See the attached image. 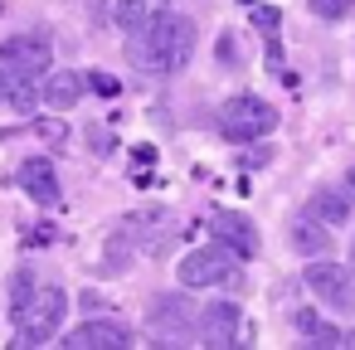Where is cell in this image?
<instances>
[{"label": "cell", "instance_id": "1", "mask_svg": "<svg viewBox=\"0 0 355 350\" xmlns=\"http://www.w3.org/2000/svg\"><path fill=\"white\" fill-rule=\"evenodd\" d=\"M190 49H195V25L175 10H151L146 25H137L127 35V59L151 78L180 73L190 64Z\"/></svg>", "mask_w": 355, "mask_h": 350}, {"label": "cell", "instance_id": "2", "mask_svg": "<svg viewBox=\"0 0 355 350\" xmlns=\"http://www.w3.org/2000/svg\"><path fill=\"white\" fill-rule=\"evenodd\" d=\"M10 316H15V326H20L15 345H44V340H54V331H64L69 297H64V287H35L30 301L15 306Z\"/></svg>", "mask_w": 355, "mask_h": 350}, {"label": "cell", "instance_id": "3", "mask_svg": "<svg viewBox=\"0 0 355 350\" xmlns=\"http://www.w3.org/2000/svg\"><path fill=\"white\" fill-rule=\"evenodd\" d=\"M175 277H180V287H190V292H200V287H229V282L239 287V282H243V258H239L234 248H224V243L195 248V253L180 258Z\"/></svg>", "mask_w": 355, "mask_h": 350}, {"label": "cell", "instance_id": "4", "mask_svg": "<svg viewBox=\"0 0 355 350\" xmlns=\"http://www.w3.org/2000/svg\"><path fill=\"white\" fill-rule=\"evenodd\" d=\"M277 127V112H272V103H263V98H253V93H234L224 107H219V137H229V141H263L268 132Z\"/></svg>", "mask_w": 355, "mask_h": 350}, {"label": "cell", "instance_id": "5", "mask_svg": "<svg viewBox=\"0 0 355 350\" xmlns=\"http://www.w3.org/2000/svg\"><path fill=\"white\" fill-rule=\"evenodd\" d=\"M54 59V44L44 30H25V35H10V40H0V69H15V73H30L40 78Z\"/></svg>", "mask_w": 355, "mask_h": 350}, {"label": "cell", "instance_id": "6", "mask_svg": "<svg viewBox=\"0 0 355 350\" xmlns=\"http://www.w3.org/2000/svg\"><path fill=\"white\" fill-rule=\"evenodd\" d=\"M306 292H316V301H326L336 311H355V277L340 263H311L306 268Z\"/></svg>", "mask_w": 355, "mask_h": 350}, {"label": "cell", "instance_id": "7", "mask_svg": "<svg viewBox=\"0 0 355 350\" xmlns=\"http://www.w3.org/2000/svg\"><path fill=\"white\" fill-rule=\"evenodd\" d=\"M64 345H69V350H107V345L127 350V345H137V335H132L122 321H83V326H73V331L64 335Z\"/></svg>", "mask_w": 355, "mask_h": 350}, {"label": "cell", "instance_id": "8", "mask_svg": "<svg viewBox=\"0 0 355 350\" xmlns=\"http://www.w3.org/2000/svg\"><path fill=\"white\" fill-rule=\"evenodd\" d=\"M239 331H243V311L234 301H209L200 311V340L205 345H234Z\"/></svg>", "mask_w": 355, "mask_h": 350}, {"label": "cell", "instance_id": "9", "mask_svg": "<svg viewBox=\"0 0 355 350\" xmlns=\"http://www.w3.org/2000/svg\"><path fill=\"white\" fill-rule=\"evenodd\" d=\"M209 234H214L224 248H234L239 258H258V229H253L243 214H214V219H209Z\"/></svg>", "mask_w": 355, "mask_h": 350}, {"label": "cell", "instance_id": "10", "mask_svg": "<svg viewBox=\"0 0 355 350\" xmlns=\"http://www.w3.org/2000/svg\"><path fill=\"white\" fill-rule=\"evenodd\" d=\"M20 190H25L35 204L54 209V204H59V175H54V166H49V161H25V166H20Z\"/></svg>", "mask_w": 355, "mask_h": 350}, {"label": "cell", "instance_id": "11", "mask_svg": "<svg viewBox=\"0 0 355 350\" xmlns=\"http://www.w3.org/2000/svg\"><path fill=\"white\" fill-rule=\"evenodd\" d=\"M0 103L15 107V112H35L44 103V88H35L30 73H15V69H0Z\"/></svg>", "mask_w": 355, "mask_h": 350}, {"label": "cell", "instance_id": "12", "mask_svg": "<svg viewBox=\"0 0 355 350\" xmlns=\"http://www.w3.org/2000/svg\"><path fill=\"white\" fill-rule=\"evenodd\" d=\"M306 209L336 229V224H345V219L355 214V200H350V190H345V185H326V190H316V195L306 200Z\"/></svg>", "mask_w": 355, "mask_h": 350}, {"label": "cell", "instance_id": "13", "mask_svg": "<svg viewBox=\"0 0 355 350\" xmlns=\"http://www.w3.org/2000/svg\"><path fill=\"white\" fill-rule=\"evenodd\" d=\"M88 88H93V78H88V73H54V78L44 83V103L64 112V107H78Z\"/></svg>", "mask_w": 355, "mask_h": 350}, {"label": "cell", "instance_id": "14", "mask_svg": "<svg viewBox=\"0 0 355 350\" xmlns=\"http://www.w3.org/2000/svg\"><path fill=\"white\" fill-rule=\"evenodd\" d=\"M326 229H331V224L306 209L302 219H292V243H297L302 253H331V234H326Z\"/></svg>", "mask_w": 355, "mask_h": 350}, {"label": "cell", "instance_id": "15", "mask_svg": "<svg viewBox=\"0 0 355 350\" xmlns=\"http://www.w3.org/2000/svg\"><path fill=\"white\" fill-rule=\"evenodd\" d=\"M297 331L306 345H355V331H340V326H321L311 311H297Z\"/></svg>", "mask_w": 355, "mask_h": 350}, {"label": "cell", "instance_id": "16", "mask_svg": "<svg viewBox=\"0 0 355 350\" xmlns=\"http://www.w3.org/2000/svg\"><path fill=\"white\" fill-rule=\"evenodd\" d=\"M161 6V0H117V6H112V20H117V30L122 35H132L137 25H146V15Z\"/></svg>", "mask_w": 355, "mask_h": 350}, {"label": "cell", "instance_id": "17", "mask_svg": "<svg viewBox=\"0 0 355 350\" xmlns=\"http://www.w3.org/2000/svg\"><path fill=\"white\" fill-rule=\"evenodd\" d=\"M306 10L316 20H340L345 10H355V0H306Z\"/></svg>", "mask_w": 355, "mask_h": 350}, {"label": "cell", "instance_id": "18", "mask_svg": "<svg viewBox=\"0 0 355 350\" xmlns=\"http://www.w3.org/2000/svg\"><path fill=\"white\" fill-rule=\"evenodd\" d=\"M253 25H258V35H263V40H272V44H277V25H282V15H277V10H253Z\"/></svg>", "mask_w": 355, "mask_h": 350}, {"label": "cell", "instance_id": "19", "mask_svg": "<svg viewBox=\"0 0 355 350\" xmlns=\"http://www.w3.org/2000/svg\"><path fill=\"white\" fill-rule=\"evenodd\" d=\"M35 132H40L54 151H59V146H69V127H64V122H35Z\"/></svg>", "mask_w": 355, "mask_h": 350}, {"label": "cell", "instance_id": "20", "mask_svg": "<svg viewBox=\"0 0 355 350\" xmlns=\"http://www.w3.org/2000/svg\"><path fill=\"white\" fill-rule=\"evenodd\" d=\"M10 287H15V292H10V311H15V306H25V301H30L35 282H30V272H15V282H10Z\"/></svg>", "mask_w": 355, "mask_h": 350}, {"label": "cell", "instance_id": "21", "mask_svg": "<svg viewBox=\"0 0 355 350\" xmlns=\"http://www.w3.org/2000/svg\"><path fill=\"white\" fill-rule=\"evenodd\" d=\"M88 78H93V93H103V98H117L122 93V83L112 73H88Z\"/></svg>", "mask_w": 355, "mask_h": 350}, {"label": "cell", "instance_id": "22", "mask_svg": "<svg viewBox=\"0 0 355 350\" xmlns=\"http://www.w3.org/2000/svg\"><path fill=\"white\" fill-rule=\"evenodd\" d=\"M219 64H239V44H234V35H219Z\"/></svg>", "mask_w": 355, "mask_h": 350}, {"label": "cell", "instance_id": "23", "mask_svg": "<svg viewBox=\"0 0 355 350\" xmlns=\"http://www.w3.org/2000/svg\"><path fill=\"white\" fill-rule=\"evenodd\" d=\"M239 6H253V0H239Z\"/></svg>", "mask_w": 355, "mask_h": 350}, {"label": "cell", "instance_id": "24", "mask_svg": "<svg viewBox=\"0 0 355 350\" xmlns=\"http://www.w3.org/2000/svg\"><path fill=\"white\" fill-rule=\"evenodd\" d=\"M161 6H171V0H161Z\"/></svg>", "mask_w": 355, "mask_h": 350}]
</instances>
